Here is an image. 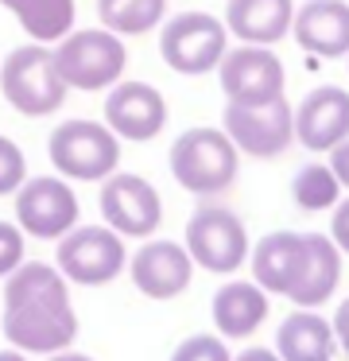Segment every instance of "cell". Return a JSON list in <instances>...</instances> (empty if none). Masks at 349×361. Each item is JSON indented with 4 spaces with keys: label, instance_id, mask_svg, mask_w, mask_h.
Wrapping results in <instances>:
<instances>
[{
    "label": "cell",
    "instance_id": "1",
    "mask_svg": "<svg viewBox=\"0 0 349 361\" xmlns=\"http://www.w3.org/2000/svg\"><path fill=\"white\" fill-rule=\"evenodd\" d=\"M4 338L23 353H59L78 338V314L66 276L54 264L27 260L4 276Z\"/></svg>",
    "mask_w": 349,
    "mask_h": 361
},
{
    "label": "cell",
    "instance_id": "2",
    "mask_svg": "<svg viewBox=\"0 0 349 361\" xmlns=\"http://www.w3.org/2000/svg\"><path fill=\"white\" fill-rule=\"evenodd\" d=\"M0 90L8 105L23 117H51L66 102V82L54 66V51L47 43L16 47L0 63Z\"/></svg>",
    "mask_w": 349,
    "mask_h": 361
},
{
    "label": "cell",
    "instance_id": "3",
    "mask_svg": "<svg viewBox=\"0 0 349 361\" xmlns=\"http://www.w3.org/2000/svg\"><path fill=\"white\" fill-rule=\"evenodd\" d=\"M171 175L190 195H217L237 179V148L221 128H186L171 144Z\"/></svg>",
    "mask_w": 349,
    "mask_h": 361
},
{
    "label": "cell",
    "instance_id": "4",
    "mask_svg": "<svg viewBox=\"0 0 349 361\" xmlns=\"http://www.w3.org/2000/svg\"><path fill=\"white\" fill-rule=\"evenodd\" d=\"M128 51H124L121 35L105 32V27H85V32H66L54 47V66H59L66 90H85L97 94L121 82Z\"/></svg>",
    "mask_w": 349,
    "mask_h": 361
},
{
    "label": "cell",
    "instance_id": "5",
    "mask_svg": "<svg viewBox=\"0 0 349 361\" xmlns=\"http://www.w3.org/2000/svg\"><path fill=\"white\" fill-rule=\"evenodd\" d=\"M47 156L62 179L101 183L121 164V140L113 128L97 125V121H66L51 133Z\"/></svg>",
    "mask_w": 349,
    "mask_h": 361
},
{
    "label": "cell",
    "instance_id": "6",
    "mask_svg": "<svg viewBox=\"0 0 349 361\" xmlns=\"http://www.w3.org/2000/svg\"><path fill=\"white\" fill-rule=\"evenodd\" d=\"M225 39H229V27L209 12H178L159 32V55L175 74L198 78L221 63Z\"/></svg>",
    "mask_w": 349,
    "mask_h": 361
},
{
    "label": "cell",
    "instance_id": "7",
    "mask_svg": "<svg viewBox=\"0 0 349 361\" xmlns=\"http://www.w3.org/2000/svg\"><path fill=\"white\" fill-rule=\"evenodd\" d=\"M59 272L66 283H82V288H101V283L116 280L128 260L124 252V237L109 226H74L70 233L59 237Z\"/></svg>",
    "mask_w": 349,
    "mask_h": 361
},
{
    "label": "cell",
    "instance_id": "8",
    "mask_svg": "<svg viewBox=\"0 0 349 361\" xmlns=\"http://www.w3.org/2000/svg\"><path fill=\"white\" fill-rule=\"evenodd\" d=\"M186 252L206 272L229 276L248 260V229L225 206H198L186 221Z\"/></svg>",
    "mask_w": 349,
    "mask_h": 361
},
{
    "label": "cell",
    "instance_id": "9",
    "mask_svg": "<svg viewBox=\"0 0 349 361\" xmlns=\"http://www.w3.org/2000/svg\"><path fill=\"white\" fill-rule=\"evenodd\" d=\"M221 133L233 140V148L256 159L283 156L295 140L291 125V105L287 97H271L264 105H225L221 113Z\"/></svg>",
    "mask_w": 349,
    "mask_h": 361
},
{
    "label": "cell",
    "instance_id": "10",
    "mask_svg": "<svg viewBox=\"0 0 349 361\" xmlns=\"http://www.w3.org/2000/svg\"><path fill=\"white\" fill-rule=\"evenodd\" d=\"M16 226L27 237L54 241L78 226V195L59 175L23 179V187L16 190Z\"/></svg>",
    "mask_w": 349,
    "mask_h": 361
},
{
    "label": "cell",
    "instance_id": "11",
    "mask_svg": "<svg viewBox=\"0 0 349 361\" xmlns=\"http://www.w3.org/2000/svg\"><path fill=\"white\" fill-rule=\"evenodd\" d=\"M101 218L121 237H152L163 221V198L147 179L128 171H113L101 179Z\"/></svg>",
    "mask_w": 349,
    "mask_h": 361
},
{
    "label": "cell",
    "instance_id": "12",
    "mask_svg": "<svg viewBox=\"0 0 349 361\" xmlns=\"http://www.w3.org/2000/svg\"><path fill=\"white\" fill-rule=\"evenodd\" d=\"M217 78H221V94L229 97V105H264L283 94L287 74H283V63L268 47L245 43V47L221 55Z\"/></svg>",
    "mask_w": 349,
    "mask_h": 361
},
{
    "label": "cell",
    "instance_id": "13",
    "mask_svg": "<svg viewBox=\"0 0 349 361\" xmlns=\"http://www.w3.org/2000/svg\"><path fill=\"white\" fill-rule=\"evenodd\" d=\"M105 125L116 133V140H155L167 125V102L147 82H116L105 97Z\"/></svg>",
    "mask_w": 349,
    "mask_h": 361
},
{
    "label": "cell",
    "instance_id": "14",
    "mask_svg": "<svg viewBox=\"0 0 349 361\" xmlns=\"http://www.w3.org/2000/svg\"><path fill=\"white\" fill-rule=\"evenodd\" d=\"M194 260L186 252V245L178 241H144V249H136L132 257V283L140 295L147 299H175L190 288Z\"/></svg>",
    "mask_w": 349,
    "mask_h": 361
},
{
    "label": "cell",
    "instance_id": "15",
    "mask_svg": "<svg viewBox=\"0 0 349 361\" xmlns=\"http://www.w3.org/2000/svg\"><path fill=\"white\" fill-rule=\"evenodd\" d=\"M295 136L310 152H330L349 136V94L341 86H318L291 109Z\"/></svg>",
    "mask_w": 349,
    "mask_h": 361
},
{
    "label": "cell",
    "instance_id": "16",
    "mask_svg": "<svg viewBox=\"0 0 349 361\" xmlns=\"http://www.w3.org/2000/svg\"><path fill=\"white\" fill-rule=\"evenodd\" d=\"M295 43L318 59L349 55V4L345 0H307L291 16Z\"/></svg>",
    "mask_w": 349,
    "mask_h": 361
},
{
    "label": "cell",
    "instance_id": "17",
    "mask_svg": "<svg viewBox=\"0 0 349 361\" xmlns=\"http://www.w3.org/2000/svg\"><path fill=\"white\" fill-rule=\"evenodd\" d=\"M302 264H307V241L291 229L260 237V245L252 249V276L268 295H291Z\"/></svg>",
    "mask_w": 349,
    "mask_h": 361
},
{
    "label": "cell",
    "instance_id": "18",
    "mask_svg": "<svg viewBox=\"0 0 349 361\" xmlns=\"http://www.w3.org/2000/svg\"><path fill=\"white\" fill-rule=\"evenodd\" d=\"M214 326L221 338H252L268 319V291L256 280H229L214 291Z\"/></svg>",
    "mask_w": 349,
    "mask_h": 361
},
{
    "label": "cell",
    "instance_id": "19",
    "mask_svg": "<svg viewBox=\"0 0 349 361\" xmlns=\"http://www.w3.org/2000/svg\"><path fill=\"white\" fill-rule=\"evenodd\" d=\"M291 16H295L291 0H229L225 27H229L240 43L271 47V43H279L291 32Z\"/></svg>",
    "mask_w": 349,
    "mask_h": 361
},
{
    "label": "cell",
    "instance_id": "20",
    "mask_svg": "<svg viewBox=\"0 0 349 361\" xmlns=\"http://www.w3.org/2000/svg\"><path fill=\"white\" fill-rule=\"evenodd\" d=\"M302 241H307V264H302L299 283L291 288L287 299L302 311H314L333 295L341 280V249L326 233H302Z\"/></svg>",
    "mask_w": 349,
    "mask_h": 361
},
{
    "label": "cell",
    "instance_id": "21",
    "mask_svg": "<svg viewBox=\"0 0 349 361\" xmlns=\"http://www.w3.org/2000/svg\"><path fill=\"white\" fill-rule=\"evenodd\" d=\"M333 326L318 311H291L276 330L279 361H330L333 357Z\"/></svg>",
    "mask_w": 349,
    "mask_h": 361
},
{
    "label": "cell",
    "instance_id": "22",
    "mask_svg": "<svg viewBox=\"0 0 349 361\" xmlns=\"http://www.w3.org/2000/svg\"><path fill=\"white\" fill-rule=\"evenodd\" d=\"M35 43H59L74 32V0H0Z\"/></svg>",
    "mask_w": 349,
    "mask_h": 361
},
{
    "label": "cell",
    "instance_id": "23",
    "mask_svg": "<svg viewBox=\"0 0 349 361\" xmlns=\"http://www.w3.org/2000/svg\"><path fill=\"white\" fill-rule=\"evenodd\" d=\"M167 0H97L101 27L113 35H144L163 24Z\"/></svg>",
    "mask_w": 349,
    "mask_h": 361
},
{
    "label": "cell",
    "instance_id": "24",
    "mask_svg": "<svg viewBox=\"0 0 349 361\" xmlns=\"http://www.w3.org/2000/svg\"><path fill=\"white\" fill-rule=\"evenodd\" d=\"M338 195H341V183L333 179V171L326 164H307V167H299L295 179H291V198L310 214L333 210Z\"/></svg>",
    "mask_w": 349,
    "mask_h": 361
},
{
    "label": "cell",
    "instance_id": "25",
    "mask_svg": "<svg viewBox=\"0 0 349 361\" xmlns=\"http://www.w3.org/2000/svg\"><path fill=\"white\" fill-rule=\"evenodd\" d=\"M171 361H233V353L225 350V342L214 334H190L186 342L175 345Z\"/></svg>",
    "mask_w": 349,
    "mask_h": 361
},
{
    "label": "cell",
    "instance_id": "26",
    "mask_svg": "<svg viewBox=\"0 0 349 361\" xmlns=\"http://www.w3.org/2000/svg\"><path fill=\"white\" fill-rule=\"evenodd\" d=\"M27 179V159L8 136H0V195H12Z\"/></svg>",
    "mask_w": 349,
    "mask_h": 361
},
{
    "label": "cell",
    "instance_id": "27",
    "mask_svg": "<svg viewBox=\"0 0 349 361\" xmlns=\"http://www.w3.org/2000/svg\"><path fill=\"white\" fill-rule=\"evenodd\" d=\"M23 264V229L12 221H0V280Z\"/></svg>",
    "mask_w": 349,
    "mask_h": 361
},
{
    "label": "cell",
    "instance_id": "28",
    "mask_svg": "<svg viewBox=\"0 0 349 361\" xmlns=\"http://www.w3.org/2000/svg\"><path fill=\"white\" fill-rule=\"evenodd\" d=\"M330 241L341 252H349V198L333 202V218H330Z\"/></svg>",
    "mask_w": 349,
    "mask_h": 361
},
{
    "label": "cell",
    "instance_id": "29",
    "mask_svg": "<svg viewBox=\"0 0 349 361\" xmlns=\"http://www.w3.org/2000/svg\"><path fill=\"white\" fill-rule=\"evenodd\" d=\"M333 156H330V171H333V179L341 183V190H349V136L341 144H333Z\"/></svg>",
    "mask_w": 349,
    "mask_h": 361
},
{
    "label": "cell",
    "instance_id": "30",
    "mask_svg": "<svg viewBox=\"0 0 349 361\" xmlns=\"http://www.w3.org/2000/svg\"><path fill=\"white\" fill-rule=\"evenodd\" d=\"M330 326H333V338H338V342L349 350V299H341V307L333 311V322H330Z\"/></svg>",
    "mask_w": 349,
    "mask_h": 361
},
{
    "label": "cell",
    "instance_id": "31",
    "mask_svg": "<svg viewBox=\"0 0 349 361\" xmlns=\"http://www.w3.org/2000/svg\"><path fill=\"white\" fill-rule=\"evenodd\" d=\"M233 361H279V353L264 350V345H248V350H240Z\"/></svg>",
    "mask_w": 349,
    "mask_h": 361
},
{
    "label": "cell",
    "instance_id": "32",
    "mask_svg": "<svg viewBox=\"0 0 349 361\" xmlns=\"http://www.w3.org/2000/svg\"><path fill=\"white\" fill-rule=\"evenodd\" d=\"M47 361H93L85 353H74V350H59V353H47Z\"/></svg>",
    "mask_w": 349,
    "mask_h": 361
},
{
    "label": "cell",
    "instance_id": "33",
    "mask_svg": "<svg viewBox=\"0 0 349 361\" xmlns=\"http://www.w3.org/2000/svg\"><path fill=\"white\" fill-rule=\"evenodd\" d=\"M0 361H27L23 350H0Z\"/></svg>",
    "mask_w": 349,
    "mask_h": 361
}]
</instances>
